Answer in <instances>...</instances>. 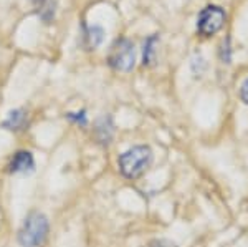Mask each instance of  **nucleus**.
Instances as JSON below:
<instances>
[{
  "mask_svg": "<svg viewBox=\"0 0 248 247\" xmlns=\"http://www.w3.org/2000/svg\"><path fill=\"white\" fill-rule=\"evenodd\" d=\"M159 42L157 35H151V37L146 38L144 42V50H142V65L144 66H149L153 65L154 58H155V45Z\"/></svg>",
  "mask_w": 248,
  "mask_h": 247,
  "instance_id": "9",
  "label": "nucleus"
},
{
  "mask_svg": "<svg viewBox=\"0 0 248 247\" xmlns=\"http://www.w3.org/2000/svg\"><path fill=\"white\" fill-rule=\"evenodd\" d=\"M35 168V159L31 156L30 151H18L15 153V156L12 158L9 171L12 174H27L31 173Z\"/></svg>",
  "mask_w": 248,
  "mask_h": 247,
  "instance_id": "5",
  "label": "nucleus"
},
{
  "mask_svg": "<svg viewBox=\"0 0 248 247\" xmlns=\"http://www.w3.org/2000/svg\"><path fill=\"white\" fill-rule=\"evenodd\" d=\"M31 2L35 3V7L38 9L40 15H42L45 20H50L51 17H53L55 9H51V7H53L51 0H31Z\"/></svg>",
  "mask_w": 248,
  "mask_h": 247,
  "instance_id": "10",
  "label": "nucleus"
},
{
  "mask_svg": "<svg viewBox=\"0 0 248 247\" xmlns=\"http://www.w3.org/2000/svg\"><path fill=\"white\" fill-rule=\"evenodd\" d=\"M240 99H242L245 105H248V78L243 80L242 86H240Z\"/></svg>",
  "mask_w": 248,
  "mask_h": 247,
  "instance_id": "13",
  "label": "nucleus"
},
{
  "mask_svg": "<svg viewBox=\"0 0 248 247\" xmlns=\"http://www.w3.org/2000/svg\"><path fill=\"white\" fill-rule=\"evenodd\" d=\"M153 149L146 145H138L133 146L127 151L119 156L118 159V166L119 171H121L123 176L129 178V179H138L141 178L149 166L153 165Z\"/></svg>",
  "mask_w": 248,
  "mask_h": 247,
  "instance_id": "1",
  "label": "nucleus"
},
{
  "mask_svg": "<svg viewBox=\"0 0 248 247\" xmlns=\"http://www.w3.org/2000/svg\"><path fill=\"white\" fill-rule=\"evenodd\" d=\"M149 247H177V246L170 241H166V239H155V241L151 242Z\"/></svg>",
  "mask_w": 248,
  "mask_h": 247,
  "instance_id": "14",
  "label": "nucleus"
},
{
  "mask_svg": "<svg viewBox=\"0 0 248 247\" xmlns=\"http://www.w3.org/2000/svg\"><path fill=\"white\" fill-rule=\"evenodd\" d=\"M25 121H27V113L25 110H14L9 113V118L3 121V128L7 130H14V131H18L25 126Z\"/></svg>",
  "mask_w": 248,
  "mask_h": 247,
  "instance_id": "8",
  "label": "nucleus"
},
{
  "mask_svg": "<svg viewBox=\"0 0 248 247\" xmlns=\"http://www.w3.org/2000/svg\"><path fill=\"white\" fill-rule=\"evenodd\" d=\"M108 65L116 71L127 73L136 66V47L129 38H118L108 53Z\"/></svg>",
  "mask_w": 248,
  "mask_h": 247,
  "instance_id": "3",
  "label": "nucleus"
},
{
  "mask_svg": "<svg viewBox=\"0 0 248 247\" xmlns=\"http://www.w3.org/2000/svg\"><path fill=\"white\" fill-rule=\"evenodd\" d=\"M103 38H105V30L99 25L85 27V32H83V47L86 50H96L101 45Z\"/></svg>",
  "mask_w": 248,
  "mask_h": 247,
  "instance_id": "6",
  "label": "nucleus"
},
{
  "mask_svg": "<svg viewBox=\"0 0 248 247\" xmlns=\"http://www.w3.org/2000/svg\"><path fill=\"white\" fill-rule=\"evenodd\" d=\"M220 60L222 63L232 62V47H230V37L223 38L222 45H220Z\"/></svg>",
  "mask_w": 248,
  "mask_h": 247,
  "instance_id": "11",
  "label": "nucleus"
},
{
  "mask_svg": "<svg viewBox=\"0 0 248 247\" xmlns=\"http://www.w3.org/2000/svg\"><path fill=\"white\" fill-rule=\"evenodd\" d=\"M66 116H68V119H71V121L78 123V125H81V126H86V123H88L85 111H79V113H68Z\"/></svg>",
  "mask_w": 248,
  "mask_h": 247,
  "instance_id": "12",
  "label": "nucleus"
},
{
  "mask_svg": "<svg viewBox=\"0 0 248 247\" xmlns=\"http://www.w3.org/2000/svg\"><path fill=\"white\" fill-rule=\"evenodd\" d=\"M48 219L42 213H31L23 221L18 231V242L22 247H40L48 236Z\"/></svg>",
  "mask_w": 248,
  "mask_h": 247,
  "instance_id": "2",
  "label": "nucleus"
},
{
  "mask_svg": "<svg viewBox=\"0 0 248 247\" xmlns=\"http://www.w3.org/2000/svg\"><path fill=\"white\" fill-rule=\"evenodd\" d=\"M94 133L98 136L99 141L103 145H109L111 139H113V133H114V125H113V119L109 116H103L96 121V128Z\"/></svg>",
  "mask_w": 248,
  "mask_h": 247,
  "instance_id": "7",
  "label": "nucleus"
},
{
  "mask_svg": "<svg viewBox=\"0 0 248 247\" xmlns=\"http://www.w3.org/2000/svg\"><path fill=\"white\" fill-rule=\"evenodd\" d=\"M227 22V14L220 5H210L203 7L197 15V33L203 38H209L212 35L218 33L223 29Z\"/></svg>",
  "mask_w": 248,
  "mask_h": 247,
  "instance_id": "4",
  "label": "nucleus"
}]
</instances>
